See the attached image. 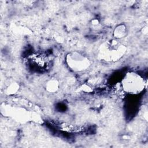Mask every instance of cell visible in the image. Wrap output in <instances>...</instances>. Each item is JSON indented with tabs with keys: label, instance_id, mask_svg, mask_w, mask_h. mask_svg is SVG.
<instances>
[{
	"label": "cell",
	"instance_id": "1",
	"mask_svg": "<svg viewBox=\"0 0 148 148\" xmlns=\"http://www.w3.org/2000/svg\"><path fill=\"white\" fill-rule=\"evenodd\" d=\"M127 47L120 40L112 39L102 43L98 50L99 57L106 62H116L126 53Z\"/></svg>",
	"mask_w": 148,
	"mask_h": 148
},
{
	"label": "cell",
	"instance_id": "2",
	"mask_svg": "<svg viewBox=\"0 0 148 148\" xmlns=\"http://www.w3.org/2000/svg\"><path fill=\"white\" fill-rule=\"evenodd\" d=\"M121 87L126 93L136 95L142 92L145 87L144 79L135 72H127L123 78Z\"/></svg>",
	"mask_w": 148,
	"mask_h": 148
},
{
	"label": "cell",
	"instance_id": "3",
	"mask_svg": "<svg viewBox=\"0 0 148 148\" xmlns=\"http://www.w3.org/2000/svg\"><path fill=\"white\" fill-rule=\"evenodd\" d=\"M67 66L75 72H82L89 69L91 61L89 57L79 51L68 53L65 56Z\"/></svg>",
	"mask_w": 148,
	"mask_h": 148
},
{
	"label": "cell",
	"instance_id": "4",
	"mask_svg": "<svg viewBox=\"0 0 148 148\" xmlns=\"http://www.w3.org/2000/svg\"><path fill=\"white\" fill-rule=\"evenodd\" d=\"M127 34V28L124 24H120L117 25L114 29L113 36L114 39L120 40L124 38Z\"/></svg>",
	"mask_w": 148,
	"mask_h": 148
},
{
	"label": "cell",
	"instance_id": "5",
	"mask_svg": "<svg viewBox=\"0 0 148 148\" xmlns=\"http://www.w3.org/2000/svg\"><path fill=\"white\" fill-rule=\"evenodd\" d=\"M60 87L59 82L55 78L49 80L45 84V88L47 91L50 93H54L58 91Z\"/></svg>",
	"mask_w": 148,
	"mask_h": 148
},
{
	"label": "cell",
	"instance_id": "6",
	"mask_svg": "<svg viewBox=\"0 0 148 148\" xmlns=\"http://www.w3.org/2000/svg\"><path fill=\"white\" fill-rule=\"evenodd\" d=\"M19 89V84L17 83L13 82L9 84L5 88V92L7 95H13L16 94Z\"/></svg>",
	"mask_w": 148,
	"mask_h": 148
},
{
	"label": "cell",
	"instance_id": "7",
	"mask_svg": "<svg viewBox=\"0 0 148 148\" xmlns=\"http://www.w3.org/2000/svg\"><path fill=\"white\" fill-rule=\"evenodd\" d=\"M92 24L93 25H97L99 24V21L97 19H94L92 20Z\"/></svg>",
	"mask_w": 148,
	"mask_h": 148
}]
</instances>
